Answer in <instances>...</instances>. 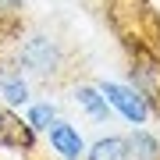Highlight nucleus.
Listing matches in <instances>:
<instances>
[{
    "mask_svg": "<svg viewBox=\"0 0 160 160\" xmlns=\"http://www.w3.org/2000/svg\"><path fill=\"white\" fill-rule=\"evenodd\" d=\"M14 64L32 78H53L64 68V46L50 32H25V36H18Z\"/></svg>",
    "mask_w": 160,
    "mask_h": 160,
    "instance_id": "f257e3e1",
    "label": "nucleus"
},
{
    "mask_svg": "<svg viewBox=\"0 0 160 160\" xmlns=\"http://www.w3.org/2000/svg\"><path fill=\"white\" fill-rule=\"evenodd\" d=\"M96 89L103 92V100L110 103V110H118L125 121H132V125H146L149 121V100L135 86H125V82H100Z\"/></svg>",
    "mask_w": 160,
    "mask_h": 160,
    "instance_id": "f03ea898",
    "label": "nucleus"
},
{
    "mask_svg": "<svg viewBox=\"0 0 160 160\" xmlns=\"http://www.w3.org/2000/svg\"><path fill=\"white\" fill-rule=\"evenodd\" d=\"M46 139H50V149L61 160H82L86 157V139H82V132L71 121H53L46 128Z\"/></svg>",
    "mask_w": 160,
    "mask_h": 160,
    "instance_id": "7ed1b4c3",
    "label": "nucleus"
},
{
    "mask_svg": "<svg viewBox=\"0 0 160 160\" xmlns=\"http://www.w3.org/2000/svg\"><path fill=\"white\" fill-rule=\"evenodd\" d=\"M0 96H4L11 107H25V103H32V92H29V78H25V71L18 68L14 61L0 64Z\"/></svg>",
    "mask_w": 160,
    "mask_h": 160,
    "instance_id": "20e7f679",
    "label": "nucleus"
},
{
    "mask_svg": "<svg viewBox=\"0 0 160 160\" xmlns=\"http://www.w3.org/2000/svg\"><path fill=\"white\" fill-rule=\"evenodd\" d=\"M71 100H75V107L86 110L92 121H100V125H107V121H110V103L103 100V92H100L96 86H89V82H78V86L71 89Z\"/></svg>",
    "mask_w": 160,
    "mask_h": 160,
    "instance_id": "39448f33",
    "label": "nucleus"
},
{
    "mask_svg": "<svg viewBox=\"0 0 160 160\" xmlns=\"http://www.w3.org/2000/svg\"><path fill=\"white\" fill-rule=\"evenodd\" d=\"M0 146H7V149H25V153H29V149L36 146V132H32V125L4 110V125H0Z\"/></svg>",
    "mask_w": 160,
    "mask_h": 160,
    "instance_id": "423d86ee",
    "label": "nucleus"
},
{
    "mask_svg": "<svg viewBox=\"0 0 160 160\" xmlns=\"http://www.w3.org/2000/svg\"><path fill=\"white\" fill-rule=\"evenodd\" d=\"M128 157L132 153H128V139L125 135H103L86 149L82 160H128Z\"/></svg>",
    "mask_w": 160,
    "mask_h": 160,
    "instance_id": "0eeeda50",
    "label": "nucleus"
},
{
    "mask_svg": "<svg viewBox=\"0 0 160 160\" xmlns=\"http://www.w3.org/2000/svg\"><path fill=\"white\" fill-rule=\"evenodd\" d=\"M128 153L135 160H160V139L146 128H135L128 135Z\"/></svg>",
    "mask_w": 160,
    "mask_h": 160,
    "instance_id": "6e6552de",
    "label": "nucleus"
},
{
    "mask_svg": "<svg viewBox=\"0 0 160 160\" xmlns=\"http://www.w3.org/2000/svg\"><path fill=\"white\" fill-rule=\"evenodd\" d=\"M25 121L32 125V132H46L53 125V121H61V110H57V103L53 100H39V103H25Z\"/></svg>",
    "mask_w": 160,
    "mask_h": 160,
    "instance_id": "1a4fd4ad",
    "label": "nucleus"
},
{
    "mask_svg": "<svg viewBox=\"0 0 160 160\" xmlns=\"http://www.w3.org/2000/svg\"><path fill=\"white\" fill-rule=\"evenodd\" d=\"M25 7V0H0V18H14Z\"/></svg>",
    "mask_w": 160,
    "mask_h": 160,
    "instance_id": "9d476101",
    "label": "nucleus"
},
{
    "mask_svg": "<svg viewBox=\"0 0 160 160\" xmlns=\"http://www.w3.org/2000/svg\"><path fill=\"white\" fill-rule=\"evenodd\" d=\"M0 125H4V110H0Z\"/></svg>",
    "mask_w": 160,
    "mask_h": 160,
    "instance_id": "9b49d317",
    "label": "nucleus"
}]
</instances>
